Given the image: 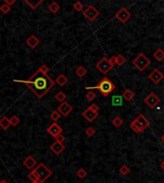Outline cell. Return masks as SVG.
Instances as JSON below:
<instances>
[{"instance_id": "1", "label": "cell", "mask_w": 164, "mask_h": 183, "mask_svg": "<svg viewBox=\"0 0 164 183\" xmlns=\"http://www.w3.org/2000/svg\"><path fill=\"white\" fill-rule=\"evenodd\" d=\"M49 68L42 64L28 80H14L15 83H19L26 85L37 97L42 98L54 87V81L48 75Z\"/></svg>"}, {"instance_id": "2", "label": "cell", "mask_w": 164, "mask_h": 183, "mask_svg": "<svg viewBox=\"0 0 164 183\" xmlns=\"http://www.w3.org/2000/svg\"><path fill=\"white\" fill-rule=\"evenodd\" d=\"M85 89L87 90H93V89H98L100 93L102 94L104 97H108L110 94L115 89V85H113L112 81L108 79L106 77H104L101 80L98 85L95 86H86Z\"/></svg>"}, {"instance_id": "3", "label": "cell", "mask_w": 164, "mask_h": 183, "mask_svg": "<svg viewBox=\"0 0 164 183\" xmlns=\"http://www.w3.org/2000/svg\"><path fill=\"white\" fill-rule=\"evenodd\" d=\"M150 121L145 117L143 114H139L134 121L130 124V128L131 130H134L135 133H141L147 128L150 127Z\"/></svg>"}, {"instance_id": "4", "label": "cell", "mask_w": 164, "mask_h": 183, "mask_svg": "<svg viewBox=\"0 0 164 183\" xmlns=\"http://www.w3.org/2000/svg\"><path fill=\"white\" fill-rule=\"evenodd\" d=\"M131 64L137 69L138 71L143 72L144 70H146L147 67L150 66L151 60H150V59L148 58V57H146L143 53H139L134 59V60L131 61Z\"/></svg>"}, {"instance_id": "5", "label": "cell", "mask_w": 164, "mask_h": 183, "mask_svg": "<svg viewBox=\"0 0 164 183\" xmlns=\"http://www.w3.org/2000/svg\"><path fill=\"white\" fill-rule=\"evenodd\" d=\"M34 172L37 176V180L40 181L41 183L45 182L52 175V171L48 167H46V165H44L43 163L39 164L37 168L34 169Z\"/></svg>"}, {"instance_id": "6", "label": "cell", "mask_w": 164, "mask_h": 183, "mask_svg": "<svg viewBox=\"0 0 164 183\" xmlns=\"http://www.w3.org/2000/svg\"><path fill=\"white\" fill-rule=\"evenodd\" d=\"M95 67H96V69H97L98 71H100L102 74L106 75V74H108V73L110 71V69H111L113 66H112L111 64H110V59H108V58H106V57H104V58L101 59V60L97 62V64H95Z\"/></svg>"}, {"instance_id": "7", "label": "cell", "mask_w": 164, "mask_h": 183, "mask_svg": "<svg viewBox=\"0 0 164 183\" xmlns=\"http://www.w3.org/2000/svg\"><path fill=\"white\" fill-rule=\"evenodd\" d=\"M83 15L88 21H94L100 16V12L93 5H88L87 8L83 12Z\"/></svg>"}, {"instance_id": "8", "label": "cell", "mask_w": 164, "mask_h": 183, "mask_svg": "<svg viewBox=\"0 0 164 183\" xmlns=\"http://www.w3.org/2000/svg\"><path fill=\"white\" fill-rule=\"evenodd\" d=\"M144 103L146 104L150 109H155V106L160 103V99L159 98V96H157L155 93L151 92L148 96L145 97Z\"/></svg>"}, {"instance_id": "9", "label": "cell", "mask_w": 164, "mask_h": 183, "mask_svg": "<svg viewBox=\"0 0 164 183\" xmlns=\"http://www.w3.org/2000/svg\"><path fill=\"white\" fill-rule=\"evenodd\" d=\"M131 12L127 10V8H125V7H122V8L119 9L114 16V17L116 18V19H118L121 23H126L131 18Z\"/></svg>"}, {"instance_id": "10", "label": "cell", "mask_w": 164, "mask_h": 183, "mask_svg": "<svg viewBox=\"0 0 164 183\" xmlns=\"http://www.w3.org/2000/svg\"><path fill=\"white\" fill-rule=\"evenodd\" d=\"M148 78H149L151 81H152L155 85H159V84L160 83V81L163 80L164 75L159 70V69L155 68V69H154V70L149 74Z\"/></svg>"}, {"instance_id": "11", "label": "cell", "mask_w": 164, "mask_h": 183, "mask_svg": "<svg viewBox=\"0 0 164 183\" xmlns=\"http://www.w3.org/2000/svg\"><path fill=\"white\" fill-rule=\"evenodd\" d=\"M57 110H58V111L61 113V116L67 117V116L72 112L73 108H72V106H71L70 105H69L67 102H64V103H61V104L58 106V109H57Z\"/></svg>"}, {"instance_id": "12", "label": "cell", "mask_w": 164, "mask_h": 183, "mask_svg": "<svg viewBox=\"0 0 164 183\" xmlns=\"http://www.w3.org/2000/svg\"><path fill=\"white\" fill-rule=\"evenodd\" d=\"M46 131L51 136H53L54 138H56L57 136H59L60 134H61L62 129H61V128L60 127V126L58 125V123L54 122L53 124H51V126H49V127L47 128Z\"/></svg>"}, {"instance_id": "13", "label": "cell", "mask_w": 164, "mask_h": 183, "mask_svg": "<svg viewBox=\"0 0 164 183\" xmlns=\"http://www.w3.org/2000/svg\"><path fill=\"white\" fill-rule=\"evenodd\" d=\"M82 115H83V117H84L85 119H86L89 123H92V122L94 121V120H95V119L98 117L99 113L96 112V111H94V110H92V109H89V108H87L85 111L82 112Z\"/></svg>"}, {"instance_id": "14", "label": "cell", "mask_w": 164, "mask_h": 183, "mask_svg": "<svg viewBox=\"0 0 164 183\" xmlns=\"http://www.w3.org/2000/svg\"><path fill=\"white\" fill-rule=\"evenodd\" d=\"M50 150H51L56 155H60L61 153L65 151V146L64 145V143H60L58 141H56L55 143H53L51 146H50Z\"/></svg>"}, {"instance_id": "15", "label": "cell", "mask_w": 164, "mask_h": 183, "mask_svg": "<svg viewBox=\"0 0 164 183\" xmlns=\"http://www.w3.org/2000/svg\"><path fill=\"white\" fill-rule=\"evenodd\" d=\"M40 43V39H37V37L35 36V35H31L28 39L26 40V44L31 48V49H35L37 48V46L39 45Z\"/></svg>"}, {"instance_id": "16", "label": "cell", "mask_w": 164, "mask_h": 183, "mask_svg": "<svg viewBox=\"0 0 164 183\" xmlns=\"http://www.w3.org/2000/svg\"><path fill=\"white\" fill-rule=\"evenodd\" d=\"M23 165L26 167L27 169L31 170V169H33L37 165V160L35 159V157L33 155H28L26 158L24 159Z\"/></svg>"}, {"instance_id": "17", "label": "cell", "mask_w": 164, "mask_h": 183, "mask_svg": "<svg viewBox=\"0 0 164 183\" xmlns=\"http://www.w3.org/2000/svg\"><path fill=\"white\" fill-rule=\"evenodd\" d=\"M23 1L32 10H36L39 8V6H40L44 2V0H23Z\"/></svg>"}, {"instance_id": "18", "label": "cell", "mask_w": 164, "mask_h": 183, "mask_svg": "<svg viewBox=\"0 0 164 183\" xmlns=\"http://www.w3.org/2000/svg\"><path fill=\"white\" fill-rule=\"evenodd\" d=\"M56 84L58 85H60V86H65L66 84H67V81H68V79H67V77L65 75H64V74H61V75H59L58 77H57V79H56Z\"/></svg>"}, {"instance_id": "19", "label": "cell", "mask_w": 164, "mask_h": 183, "mask_svg": "<svg viewBox=\"0 0 164 183\" xmlns=\"http://www.w3.org/2000/svg\"><path fill=\"white\" fill-rule=\"evenodd\" d=\"M10 126H12V125H11V120H10V118L6 117V116L2 117V119L0 120V127L2 128V129H3V130H7V129H9Z\"/></svg>"}, {"instance_id": "20", "label": "cell", "mask_w": 164, "mask_h": 183, "mask_svg": "<svg viewBox=\"0 0 164 183\" xmlns=\"http://www.w3.org/2000/svg\"><path fill=\"white\" fill-rule=\"evenodd\" d=\"M134 96H135L134 92L131 89H129V88H127L123 93V98L125 101H127V102H131V101L134 98Z\"/></svg>"}, {"instance_id": "21", "label": "cell", "mask_w": 164, "mask_h": 183, "mask_svg": "<svg viewBox=\"0 0 164 183\" xmlns=\"http://www.w3.org/2000/svg\"><path fill=\"white\" fill-rule=\"evenodd\" d=\"M75 73H76V75L78 76L79 78H84L85 76L86 75V73H87V70L83 66V65H80V66H78L77 67V69L75 70Z\"/></svg>"}, {"instance_id": "22", "label": "cell", "mask_w": 164, "mask_h": 183, "mask_svg": "<svg viewBox=\"0 0 164 183\" xmlns=\"http://www.w3.org/2000/svg\"><path fill=\"white\" fill-rule=\"evenodd\" d=\"M153 55H154V58L157 61H162L164 60V51H163L162 49H160V48L157 49Z\"/></svg>"}, {"instance_id": "23", "label": "cell", "mask_w": 164, "mask_h": 183, "mask_svg": "<svg viewBox=\"0 0 164 183\" xmlns=\"http://www.w3.org/2000/svg\"><path fill=\"white\" fill-rule=\"evenodd\" d=\"M48 8H49V11L51 12H53V14H57V12L60 11V5L57 3L56 1H53V2H51L49 4Z\"/></svg>"}, {"instance_id": "24", "label": "cell", "mask_w": 164, "mask_h": 183, "mask_svg": "<svg viewBox=\"0 0 164 183\" xmlns=\"http://www.w3.org/2000/svg\"><path fill=\"white\" fill-rule=\"evenodd\" d=\"M55 99H56L57 101H58V102H60V103L61 104V103L65 102V100H66V95H65V92L59 91V92L55 95Z\"/></svg>"}, {"instance_id": "25", "label": "cell", "mask_w": 164, "mask_h": 183, "mask_svg": "<svg viewBox=\"0 0 164 183\" xmlns=\"http://www.w3.org/2000/svg\"><path fill=\"white\" fill-rule=\"evenodd\" d=\"M123 124H124L123 120H122L120 117H119V116H116L114 119L112 120V125L114 126L115 128H120V127H122Z\"/></svg>"}, {"instance_id": "26", "label": "cell", "mask_w": 164, "mask_h": 183, "mask_svg": "<svg viewBox=\"0 0 164 183\" xmlns=\"http://www.w3.org/2000/svg\"><path fill=\"white\" fill-rule=\"evenodd\" d=\"M76 175L78 176L80 179H84V178H86L87 173H86V171H85L84 168H80L78 171L76 172Z\"/></svg>"}, {"instance_id": "27", "label": "cell", "mask_w": 164, "mask_h": 183, "mask_svg": "<svg viewBox=\"0 0 164 183\" xmlns=\"http://www.w3.org/2000/svg\"><path fill=\"white\" fill-rule=\"evenodd\" d=\"M116 59H117V65L118 66H122L126 64V61H127V59L125 58V57L121 54H118L116 56Z\"/></svg>"}, {"instance_id": "28", "label": "cell", "mask_w": 164, "mask_h": 183, "mask_svg": "<svg viewBox=\"0 0 164 183\" xmlns=\"http://www.w3.org/2000/svg\"><path fill=\"white\" fill-rule=\"evenodd\" d=\"M130 172H131V170L127 165H123L120 167V169H119V173H120V174H122V175H127L130 174Z\"/></svg>"}, {"instance_id": "29", "label": "cell", "mask_w": 164, "mask_h": 183, "mask_svg": "<svg viewBox=\"0 0 164 183\" xmlns=\"http://www.w3.org/2000/svg\"><path fill=\"white\" fill-rule=\"evenodd\" d=\"M10 120H11V125L12 126V127H16V126L20 123V119L18 118V116H16V115H12L10 118Z\"/></svg>"}, {"instance_id": "30", "label": "cell", "mask_w": 164, "mask_h": 183, "mask_svg": "<svg viewBox=\"0 0 164 183\" xmlns=\"http://www.w3.org/2000/svg\"><path fill=\"white\" fill-rule=\"evenodd\" d=\"M11 10H12L11 6L8 5V4H6V3H4L3 5H1V7H0V11H1L4 15L8 14L9 12H11Z\"/></svg>"}, {"instance_id": "31", "label": "cell", "mask_w": 164, "mask_h": 183, "mask_svg": "<svg viewBox=\"0 0 164 183\" xmlns=\"http://www.w3.org/2000/svg\"><path fill=\"white\" fill-rule=\"evenodd\" d=\"M73 8H74L75 11L82 12V11L84 10V5H83V3H82L81 1H76V2L74 3V5H73Z\"/></svg>"}, {"instance_id": "32", "label": "cell", "mask_w": 164, "mask_h": 183, "mask_svg": "<svg viewBox=\"0 0 164 183\" xmlns=\"http://www.w3.org/2000/svg\"><path fill=\"white\" fill-rule=\"evenodd\" d=\"M85 98H86L87 101L91 102V101H93L94 99L96 98V94H95V92H93L92 90H89V91H87V93L85 94Z\"/></svg>"}, {"instance_id": "33", "label": "cell", "mask_w": 164, "mask_h": 183, "mask_svg": "<svg viewBox=\"0 0 164 183\" xmlns=\"http://www.w3.org/2000/svg\"><path fill=\"white\" fill-rule=\"evenodd\" d=\"M50 118H51L52 121L57 122V121H58V120L61 118V113H60L58 110H56V111H54V112L51 113V115H50Z\"/></svg>"}, {"instance_id": "34", "label": "cell", "mask_w": 164, "mask_h": 183, "mask_svg": "<svg viewBox=\"0 0 164 183\" xmlns=\"http://www.w3.org/2000/svg\"><path fill=\"white\" fill-rule=\"evenodd\" d=\"M112 104L114 105H120L122 104V100L120 96H113L112 97Z\"/></svg>"}, {"instance_id": "35", "label": "cell", "mask_w": 164, "mask_h": 183, "mask_svg": "<svg viewBox=\"0 0 164 183\" xmlns=\"http://www.w3.org/2000/svg\"><path fill=\"white\" fill-rule=\"evenodd\" d=\"M95 133H96V130L94 129L92 127H89V128H87V129H85V134H86V136H88V137H92Z\"/></svg>"}, {"instance_id": "36", "label": "cell", "mask_w": 164, "mask_h": 183, "mask_svg": "<svg viewBox=\"0 0 164 183\" xmlns=\"http://www.w3.org/2000/svg\"><path fill=\"white\" fill-rule=\"evenodd\" d=\"M28 178L31 179L32 181H36V180H37V174H35L34 170H33V171H31V173L28 174Z\"/></svg>"}, {"instance_id": "37", "label": "cell", "mask_w": 164, "mask_h": 183, "mask_svg": "<svg viewBox=\"0 0 164 183\" xmlns=\"http://www.w3.org/2000/svg\"><path fill=\"white\" fill-rule=\"evenodd\" d=\"M110 61L112 66H114L115 64H117V59H116V56H111L110 58Z\"/></svg>"}, {"instance_id": "38", "label": "cell", "mask_w": 164, "mask_h": 183, "mask_svg": "<svg viewBox=\"0 0 164 183\" xmlns=\"http://www.w3.org/2000/svg\"><path fill=\"white\" fill-rule=\"evenodd\" d=\"M65 140V137L64 135H62V134H60L59 136L56 137V141H58V142H60V143H64Z\"/></svg>"}, {"instance_id": "39", "label": "cell", "mask_w": 164, "mask_h": 183, "mask_svg": "<svg viewBox=\"0 0 164 183\" xmlns=\"http://www.w3.org/2000/svg\"><path fill=\"white\" fill-rule=\"evenodd\" d=\"M89 109H91L92 110H94V111H96V112H98L99 111V106L96 105V104H92L91 105H89L88 106Z\"/></svg>"}, {"instance_id": "40", "label": "cell", "mask_w": 164, "mask_h": 183, "mask_svg": "<svg viewBox=\"0 0 164 183\" xmlns=\"http://www.w3.org/2000/svg\"><path fill=\"white\" fill-rule=\"evenodd\" d=\"M3 1H4L6 4H8V5L12 6V5H14V4L16 2V0H3Z\"/></svg>"}, {"instance_id": "41", "label": "cell", "mask_w": 164, "mask_h": 183, "mask_svg": "<svg viewBox=\"0 0 164 183\" xmlns=\"http://www.w3.org/2000/svg\"><path fill=\"white\" fill-rule=\"evenodd\" d=\"M160 168L163 170V171H164V159H163V161L160 163Z\"/></svg>"}, {"instance_id": "42", "label": "cell", "mask_w": 164, "mask_h": 183, "mask_svg": "<svg viewBox=\"0 0 164 183\" xmlns=\"http://www.w3.org/2000/svg\"><path fill=\"white\" fill-rule=\"evenodd\" d=\"M0 183H9V182L6 180V179H2L1 181H0Z\"/></svg>"}, {"instance_id": "43", "label": "cell", "mask_w": 164, "mask_h": 183, "mask_svg": "<svg viewBox=\"0 0 164 183\" xmlns=\"http://www.w3.org/2000/svg\"><path fill=\"white\" fill-rule=\"evenodd\" d=\"M31 183H41L40 181H39V180H36V181H32Z\"/></svg>"}, {"instance_id": "44", "label": "cell", "mask_w": 164, "mask_h": 183, "mask_svg": "<svg viewBox=\"0 0 164 183\" xmlns=\"http://www.w3.org/2000/svg\"><path fill=\"white\" fill-rule=\"evenodd\" d=\"M161 140H162V141L164 142V134H163V135L161 136Z\"/></svg>"}, {"instance_id": "45", "label": "cell", "mask_w": 164, "mask_h": 183, "mask_svg": "<svg viewBox=\"0 0 164 183\" xmlns=\"http://www.w3.org/2000/svg\"><path fill=\"white\" fill-rule=\"evenodd\" d=\"M162 183H164V181H163V182H162Z\"/></svg>"}, {"instance_id": "46", "label": "cell", "mask_w": 164, "mask_h": 183, "mask_svg": "<svg viewBox=\"0 0 164 183\" xmlns=\"http://www.w3.org/2000/svg\"><path fill=\"white\" fill-rule=\"evenodd\" d=\"M163 121H164V119H163Z\"/></svg>"}]
</instances>
